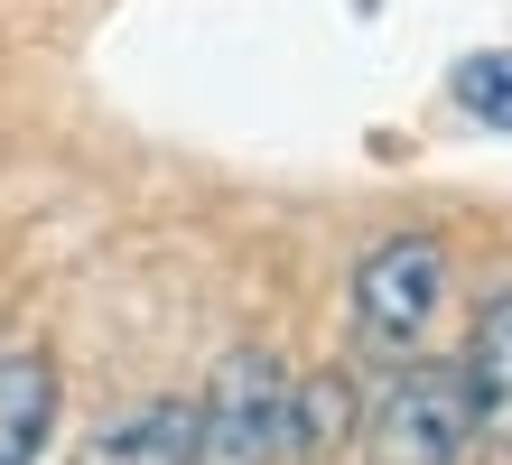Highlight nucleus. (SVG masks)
<instances>
[{
  "label": "nucleus",
  "mask_w": 512,
  "mask_h": 465,
  "mask_svg": "<svg viewBox=\"0 0 512 465\" xmlns=\"http://www.w3.org/2000/svg\"><path fill=\"white\" fill-rule=\"evenodd\" d=\"M447 93H457V112H475L485 131H512V47L466 56V66L447 75Z\"/></svg>",
  "instance_id": "6e6552de"
},
{
  "label": "nucleus",
  "mask_w": 512,
  "mask_h": 465,
  "mask_svg": "<svg viewBox=\"0 0 512 465\" xmlns=\"http://www.w3.org/2000/svg\"><path fill=\"white\" fill-rule=\"evenodd\" d=\"M364 465H466L475 447V400L457 363H401L373 391V410L354 419Z\"/></svg>",
  "instance_id": "f257e3e1"
},
{
  "label": "nucleus",
  "mask_w": 512,
  "mask_h": 465,
  "mask_svg": "<svg viewBox=\"0 0 512 465\" xmlns=\"http://www.w3.org/2000/svg\"><path fill=\"white\" fill-rule=\"evenodd\" d=\"M56 428V363L0 345V465H38Z\"/></svg>",
  "instance_id": "423d86ee"
},
{
  "label": "nucleus",
  "mask_w": 512,
  "mask_h": 465,
  "mask_svg": "<svg viewBox=\"0 0 512 465\" xmlns=\"http://www.w3.org/2000/svg\"><path fill=\"white\" fill-rule=\"evenodd\" d=\"M457 372H466V400H475V438L512 456V298H485Z\"/></svg>",
  "instance_id": "39448f33"
},
{
  "label": "nucleus",
  "mask_w": 512,
  "mask_h": 465,
  "mask_svg": "<svg viewBox=\"0 0 512 465\" xmlns=\"http://www.w3.org/2000/svg\"><path fill=\"white\" fill-rule=\"evenodd\" d=\"M447 307V242L438 233H391L354 261V335L373 354H410Z\"/></svg>",
  "instance_id": "7ed1b4c3"
},
{
  "label": "nucleus",
  "mask_w": 512,
  "mask_h": 465,
  "mask_svg": "<svg viewBox=\"0 0 512 465\" xmlns=\"http://www.w3.org/2000/svg\"><path fill=\"white\" fill-rule=\"evenodd\" d=\"M187 465H289V363L233 345L196 391V456Z\"/></svg>",
  "instance_id": "f03ea898"
},
{
  "label": "nucleus",
  "mask_w": 512,
  "mask_h": 465,
  "mask_svg": "<svg viewBox=\"0 0 512 465\" xmlns=\"http://www.w3.org/2000/svg\"><path fill=\"white\" fill-rule=\"evenodd\" d=\"M354 382L345 372H308V382H298L289 372V465H317V456H336L345 438H354Z\"/></svg>",
  "instance_id": "0eeeda50"
},
{
  "label": "nucleus",
  "mask_w": 512,
  "mask_h": 465,
  "mask_svg": "<svg viewBox=\"0 0 512 465\" xmlns=\"http://www.w3.org/2000/svg\"><path fill=\"white\" fill-rule=\"evenodd\" d=\"M196 456V400H131V410H112L94 438L75 447V465H187Z\"/></svg>",
  "instance_id": "20e7f679"
}]
</instances>
